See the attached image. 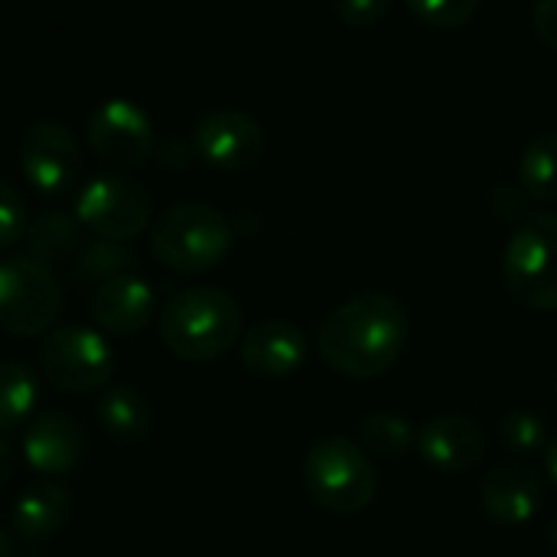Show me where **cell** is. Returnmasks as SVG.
<instances>
[{
  "mask_svg": "<svg viewBox=\"0 0 557 557\" xmlns=\"http://www.w3.org/2000/svg\"><path fill=\"white\" fill-rule=\"evenodd\" d=\"M418 454L428 467L447 476L470 473L486 457V437L476 421L463 414H441L431 418L418 431Z\"/></svg>",
  "mask_w": 557,
  "mask_h": 557,
  "instance_id": "obj_14",
  "label": "cell"
},
{
  "mask_svg": "<svg viewBox=\"0 0 557 557\" xmlns=\"http://www.w3.org/2000/svg\"><path fill=\"white\" fill-rule=\"evenodd\" d=\"M82 157L72 127L62 121H36L26 127L20 144L23 180L42 196H62L78 176Z\"/></svg>",
  "mask_w": 557,
  "mask_h": 557,
  "instance_id": "obj_11",
  "label": "cell"
},
{
  "mask_svg": "<svg viewBox=\"0 0 557 557\" xmlns=\"http://www.w3.org/2000/svg\"><path fill=\"white\" fill-rule=\"evenodd\" d=\"M157 310V294L140 274H121L95 287L91 294V320L101 333L134 336L150 326Z\"/></svg>",
  "mask_w": 557,
  "mask_h": 557,
  "instance_id": "obj_16",
  "label": "cell"
},
{
  "mask_svg": "<svg viewBox=\"0 0 557 557\" xmlns=\"http://www.w3.org/2000/svg\"><path fill=\"white\" fill-rule=\"evenodd\" d=\"M104 434H111L121 444H140L147 441V434L153 431V411L150 401L131 388V385H114L101 395L98 408H95Z\"/></svg>",
  "mask_w": 557,
  "mask_h": 557,
  "instance_id": "obj_18",
  "label": "cell"
},
{
  "mask_svg": "<svg viewBox=\"0 0 557 557\" xmlns=\"http://www.w3.org/2000/svg\"><path fill=\"white\" fill-rule=\"evenodd\" d=\"M26 255L49 264V261H62L69 255H78L82 248V222L62 209H52V212H42L39 219L29 222L26 235Z\"/></svg>",
  "mask_w": 557,
  "mask_h": 557,
  "instance_id": "obj_19",
  "label": "cell"
},
{
  "mask_svg": "<svg viewBox=\"0 0 557 557\" xmlns=\"http://www.w3.org/2000/svg\"><path fill=\"white\" fill-rule=\"evenodd\" d=\"M72 516V496L49 480H39L33 486H26L16 503H13V532L23 542H42L52 539Z\"/></svg>",
  "mask_w": 557,
  "mask_h": 557,
  "instance_id": "obj_17",
  "label": "cell"
},
{
  "mask_svg": "<svg viewBox=\"0 0 557 557\" xmlns=\"http://www.w3.org/2000/svg\"><path fill=\"white\" fill-rule=\"evenodd\" d=\"M85 434L75 418L62 411H46L26 424L23 434V460L39 476H65L82 463Z\"/></svg>",
  "mask_w": 557,
  "mask_h": 557,
  "instance_id": "obj_15",
  "label": "cell"
},
{
  "mask_svg": "<svg viewBox=\"0 0 557 557\" xmlns=\"http://www.w3.org/2000/svg\"><path fill=\"white\" fill-rule=\"evenodd\" d=\"M408 343V310L388 290H366L339 304L317 333V356L336 375L369 382L395 369Z\"/></svg>",
  "mask_w": 557,
  "mask_h": 557,
  "instance_id": "obj_1",
  "label": "cell"
},
{
  "mask_svg": "<svg viewBox=\"0 0 557 557\" xmlns=\"http://www.w3.org/2000/svg\"><path fill=\"white\" fill-rule=\"evenodd\" d=\"M75 219L95 238L108 242H134L153 225V202L150 193L121 176V173H98L91 176L75 196Z\"/></svg>",
  "mask_w": 557,
  "mask_h": 557,
  "instance_id": "obj_8",
  "label": "cell"
},
{
  "mask_svg": "<svg viewBox=\"0 0 557 557\" xmlns=\"http://www.w3.org/2000/svg\"><path fill=\"white\" fill-rule=\"evenodd\" d=\"M85 140L101 163L114 170H137L157 147L153 117L131 98H108L88 114Z\"/></svg>",
  "mask_w": 557,
  "mask_h": 557,
  "instance_id": "obj_9",
  "label": "cell"
},
{
  "mask_svg": "<svg viewBox=\"0 0 557 557\" xmlns=\"http://www.w3.org/2000/svg\"><path fill=\"white\" fill-rule=\"evenodd\" d=\"M160 343L170 356L202 366L232 352L245 336L238 300L222 287H186L173 294L157 320Z\"/></svg>",
  "mask_w": 557,
  "mask_h": 557,
  "instance_id": "obj_2",
  "label": "cell"
},
{
  "mask_svg": "<svg viewBox=\"0 0 557 557\" xmlns=\"http://www.w3.org/2000/svg\"><path fill=\"white\" fill-rule=\"evenodd\" d=\"M0 557H13V542L3 529H0Z\"/></svg>",
  "mask_w": 557,
  "mask_h": 557,
  "instance_id": "obj_32",
  "label": "cell"
},
{
  "mask_svg": "<svg viewBox=\"0 0 557 557\" xmlns=\"http://www.w3.org/2000/svg\"><path fill=\"white\" fill-rule=\"evenodd\" d=\"M65 307L62 284L49 264L29 255L0 258V330L10 336H46Z\"/></svg>",
  "mask_w": 557,
  "mask_h": 557,
  "instance_id": "obj_6",
  "label": "cell"
},
{
  "mask_svg": "<svg viewBox=\"0 0 557 557\" xmlns=\"http://www.w3.org/2000/svg\"><path fill=\"white\" fill-rule=\"evenodd\" d=\"M134 268H137V255L124 242L95 238V242L82 245L75 255V277L85 284H95V287L111 277L131 274Z\"/></svg>",
  "mask_w": 557,
  "mask_h": 557,
  "instance_id": "obj_22",
  "label": "cell"
},
{
  "mask_svg": "<svg viewBox=\"0 0 557 557\" xmlns=\"http://www.w3.org/2000/svg\"><path fill=\"white\" fill-rule=\"evenodd\" d=\"M235 232L222 209L209 202H176L150 225L153 258L176 274H206L225 261Z\"/></svg>",
  "mask_w": 557,
  "mask_h": 557,
  "instance_id": "obj_3",
  "label": "cell"
},
{
  "mask_svg": "<svg viewBox=\"0 0 557 557\" xmlns=\"http://www.w3.org/2000/svg\"><path fill=\"white\" fill-rule=\"evenodd\" d=\"M545 473H548V480L557 486V437H552L548 447H545Z\"/></svg>",
  "mask_w": 557,
  "mask_h": 557,
  "instance_id": "obj_31",
  "label": "cell"
},
{
  "mask_svg": "<svg viewBox=\"0 0 557 557\" xmlns=\"http://www.w3.org/2000/svg\"><path fill=\"white\" fill-rule=\"evenodd\" d=\"M307 336L290 320H261L251 330H245L238 343L242 366L268 382L290 379L307 362Z\"/></svg>",
  "mask_w": 557,
  "mask_h": 557,
  "instance_id": "obj_12",
  "label": "cell"
},
{
  "mask_svg": "<svg viewBox=\"0 0 557 557\" xmlns=\"http://www.w3.org/2000/svg\"><path fill=\"white\" fill-rule=\"evenodd\" d=\"M264 127L258 117L238 108H212L193 124V150L215 170L238 173L261 160Z\"/></svg>",
  "mask_w": 557,
  "mask_h": 557,
  "instance_id": "obj_10",
  "label": "cell"
},
{
  "mask_svg": "<svg viewBox=\"0 0 557 557\" xmlns=\"http://www.w3.org/2000/svg\"><path fill=\"white\" fill-rule=\"evenodd\" d=\"M525 193H522V186L516 189V186H499L496 189V196H493V209H496V215L499 219H519V215H525Z\"/></svg>",
  "mask_w": 557,
  "mask_h": 557,
  "instance_id": "obj_29",
  "label": "cell"
},
{
  "mask_svg": "<svg viewBox=\"0 0 557 557\" xmlns=\"http://www.w3.org/2000/svg\"><path fill=\"white\" fill-rule=\"evenodd\" d=\"M503 284L529 310H557V212H532L509 235L503 251Z\"/></svg>",
  "mask_w": 557,
  "mask_h": 557,
  "instance_id": "obj_5",
  "label": "cell"
},
{
  "mask_svg": "<svg viewBox=\"0 0 557 557\" xmlns=\"http://www.w3.org/2000/svg\"><path fill=\"white\" fill-rule=\"evenodd\" d=\"M532 26L545 46L557 49V0H535L532 3Z\"/></svg>",
  "mask_w": 557,
  "mask_h": 557,
  "instance_id": "obj_28",
  "label": "cell"
},
{
  "mask_svg": "<svg viewBox=\"0 0 557 557\" xmlns=\"http://www.w3.org/2000/svg\"><path fill=\"white\" fill-rule=\"evenodd\" d=\"M548 542H552V548H555V555H557V516H555V522H552V529H548Z\"/></svg>",
  "mask_w": 557,
  "mask_h": 557,
  "instance_id": "obj_33",
  "label": "cell"
},
{
  "mask_svg": "<svg viewBox=\"0 0 557 557\" xmlns=\"http://www.w3.org/2000/svg\"><path fill=\"white\" fill-rule=\"evenodd\" d=\"M39 405L36 372L23 362H0V434L23 428Z\"/></svg>",
  "mask_w": 557,
  "mask_h": 557,
  "instance_id": "obj_21",
  "label": "cell"
},
{
  "mask_svg": "<svg viewBox=\"0 0 557 557\" xmlns=\"http://www.w3.org/2000/svg\"><path fill=\"white\" fill-rule=\"evenodd\" d=\"M545 503V483L542 476L525 463H499L486 473L480 486V506L490 516V522L503 529H519L535 519V512Z\"/></svg>",
  "mask_w": 557,
  "mask_h": 557,
  "instance_id": "obj_13",
  "label": "cell"
},
{
  "mask_svg": "<svg viewBox=\"0 0 557 557\" xmlns=\"http://www.w3.org/2000/svg\"><path fill=\"white\" fill-rule=\"evenodd\" d=\"M333 10H336L339 23H346L352 29H372L388 16L392 0H333Z\"/></svg>",
  "mask_w": 557,
  "mask_h": 557,
  "instance_id": "obj_27",
  "label": "cell"
},
{
  "mask_svg": "<svg viewBox=\"0 0 557 557\" xmlns=\"http://www.w3.org/2000/svg\"><path fill=\"white\" fill-rule=\"evenodd\" d=\"M114 349L101 330L91 326H52L39 343V369L46 382L65 395H88L111 382Z\"/></svg>",
  "mask_w": 557,
  "mask_h": 557,
  "instance_id": "obj_7",
  "label": "cell"
},
{
  "mask_svg": "<svg viewBox=\"0 0 557 557\" xmlns=\"http://www.w3.org/2000/svg\"><path fill=\"white\" fill-rule=\"evenodd\" d=\"M359 441H362V450L369 457L372 454L375 457H401L418 444V434H414L408 418L392 414V411H375V414L362 418Z\"/></svg>",
  "mask_w": 557,
  "mask_h": 557,
  "instance_id": "obj_23",
  "label": "cell"
},
{
  "mask_svg": "<svg viewBox=\"0 0 557 557\" xmlns=\"http://www.w3.org/2000/svg\"><path fill=\"white\" fill-rule=\"evenodd\" d=\"M304 490L330 516H359L379 493V470L349 437H323L304 457Z\"/></svg>",
  "mask_w": 557,
  "mask_h": 557,
  "instance_id": "obj_4",
  "label": "cell"
},
{
  "mask_svg": "<svg viewBox=\"0 0 557 557\" xmlns=\"http://www.w3.org/2000/svg\"><path fill=\"white\" fill-rule=\"evenodd\" d=\"M519 186L535 202H557V131L532 137L519 160Z\"/></svg>",
  "mask_w": 557,
  "mask_h": 557,
  "instance_id": "obj_20",
  "label": "cell"
},
{
  "mask_svg": "<svg viewBox=\"0 0 557 557\" xmlns=\"http://www.w3.org/2000/svg\"><path fill=\"white\" fill-rule=\"evenodd\" d=\"M405 7L434 29H460L480 13L483 0H405Z\"/></svg>",
  "mask_w": 557,
  "mask_h": 557,
  "instance_id": "obj_25",
  "label": "cell"
},
{
  "mask_svg": "<svg viewBox=\"0 0 557 557\" xmlns=\"http://www.w3.org/2000/svg\"><path fill=\"white\" fill-rule=\"evenodd\" d=\"M499 441L509 454H539L548 447V428L539 414L532 411H509L499 421Z\"/></svg>",
  "mask_w": 557,
  "mask_h": 557,
  "instance_id": "obj_24",
  "label": "cell"
},
{
  "mask_svg": "<svg viewBox=\"0 0 557 557\" xmlns=\"http://www.w3.org/2000/svg\"><path fill=\"white\" fill-rule=\"evenodd\" d=\"M26 228H29V215H26V202H23L20 189L13 183L0 180V248L23 242Z\"/></svg>",
  "mask_w": 557,
  "mask_h": 557,
  "instance_id": "obj_26",
  "label": "cell"
},
{
  "mask_svg": "<svg viewBox=\"0 0 557 557\" xmlns=\"http://www.w3.org/2000/svg\"><path fill=\"white\" fill-rule=\"evenodd\" d=\"M16 476V454L7 444V434H0V486H7Z\"/></svg>",
  "mask_w": 557,
  "mask_h": 557,
  "instance_id": "obj_30",
  "label": "cell"
}]
</instances>
